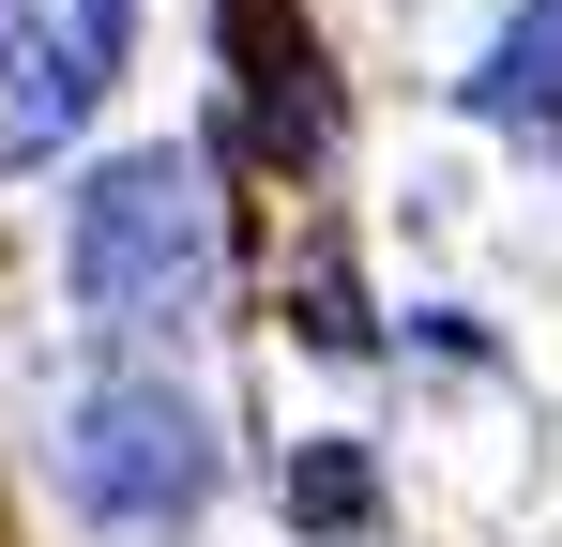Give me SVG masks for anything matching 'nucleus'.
Returning a JSON list of instances; mask_svg holds the SVG:
<instances>
[{
    "instance_id": "f03ea898",
    "label": "nucleus",
    "mask_w": 562,
    "mask_h": 547,
    "mask_svg": "<svg viewBox=\"0 0 562 547\" xmlns=\"http://www.w3.org/2000/svg\"><path fill=\"white\" fill-rule=\"evenodd\" d=\"M61 487L92 502L106 533H183L213 502V426H198L168 380H92L77 426H61Z\"/></svg>"
},
{
    "instance_id": "423d86ee",
    "label": "nucleus",
    "mask_w": 562,
    "mask_h": 547,
    "mask_svg": "<svg viewBox=\"0 0 562 547\" xmlns=\"http://www.w3.org/2000/svg\"><path fill=\"white\" fill-rule=\"evenodd\" d=\"M304 335H319V350H366V289L335 259H304Z\"/></svg>"
},
{
    "instance_id": "7ed1b4c3",
    "label": "nucleus",
    "mask_w": 562,
    "mask_h": 547,
    "mask_svg": "<svg viewBox=\"0 0 562 547\" xmlns=\"http://www.w3.org/2000/svg\"><path fill=\"white\" fill-rule=\"evenodd\" d=\"M228 77H244V122H259V153H319L335 137V91H319V31L289 15V0H228Z\"/></svg>"
},
{
    "instance_id": "39448f33",
    "label": "nucleus",
    "mask_w": 562,
    "mask_h": 547,
    "mask_svg": "<svg viewBox=\"0 0 562 547\" xmlns=\"http://www.w3.org/2000/svg\"><path fill=\"white\" fill-rule=\"evenodd\" d=\"M366 502H380L366 442H304L289 456V517H304V533H366Z\"/></svg>"
},
{
    "instance_id": "20e7f679",
    "label": "nucleus",
    "mask_w": 562,
    "mask_h": 547,
    "mask_svg": "<svg viewBox=\"0 0 562 547\" xmlns=\"http://www.w3.org/2000/svg\"><path fill=\"white\" fill-rule=\"evenodd\" d=\"M471 107H486V122H562V0H532V15L486 46Z\"/></svg>"
},
{
    "instance_id": "f257e3e1",
    "label": "nucleus",
    "mask_w": 562,
    "mask_h": 547,
    "mask_svg": "<svg viewBox=\"0 0 562 547\" xmlns=\"http://www.w3.org/2000/svg\"><path fill=\"white\" fill-rule=\"evenodd\" d=\"M61 274L106 335H198L213 320V274H228V228H213V168L198 153H122L92 168L77 228H61Z\"/></svg>"
}]
</instances>
